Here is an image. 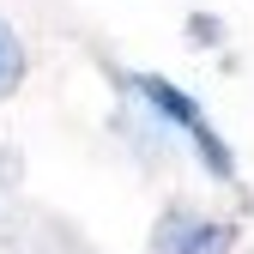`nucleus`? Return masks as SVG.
<instances>
[{"instance_id":"obj_4","label":"nucleus","mask_w":254,"mask_h":254,"mask_svg":"<svg viewBox=\"0 0 254 254\" xmlns=\"http://www.w3.org/2000/svg\"><path fill=\"white\" fill-rule=\"evenodd\" d=\"M188 37H194L200 49H212L218 37H224V24H218V18H206V12H194V18H188Z\"/></svg>"},{"instance_id":"obj_3","label":"nucleus","mask_w":254,"mask_h":254,"mask_svg":"<svg viewBox=\"0 0 254 254\" xmlns=\"http://www.w3.org/2000/svg\"><path fill=\"white\" fill-rule=\"evenodd\" d=\"M24 73H30V55H24V37L0 18V103L12 97V91L24 85Z\"/></svg>"},{"instance_id":"obj_1","label":"nucleus","mask_w":254,"mask_h":254,"mask_svg":"<svg viewBox=\"0 0 254 254\" xmlns=\"http://www.w3.org/2000/svg\"><path fill=\"white\" fill-rule=\"evenodd\" d=\"M121 91H133V97L164 121V127H176V133L200 151V164H206V176H218V182H236V157H230V145L218 139V127L206 121V109L188 97L182 85H170L164 73H127L121 79Z\"/></svg>"},{"instance_id":"obj_2","label":"nucleus","mask_w":254,"mask_h":254,"mask_svg":"<svg viewBox=\"0 0 254 254\" xmlns=\"http://www.w3.org/2000/svg\"><path fill=\"white\" fill-rule=\"evenodd\" d=\"M151 254H236V224L230 218H206V212H188L170 206L151 230Z\"/></svg>"}]
</instances>
